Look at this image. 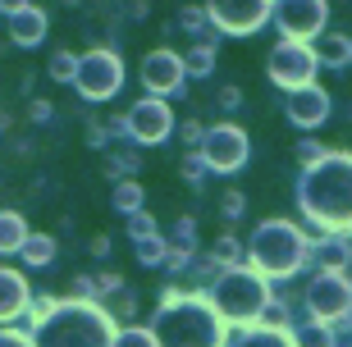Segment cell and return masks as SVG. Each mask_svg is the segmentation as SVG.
Instances as JSON below:
<instances>
[{
    "label": "cell",
    "instance_id": "4",
    "mask_svg": "<svg viewBox=\"0 0 352 347\" xmlns=\"http://www.w3.org/2000/svg\"><path fill=\"white\" fill-rule=\"evenodd\" d=\"M32 347H110L115 320L96 302H60L51 320L32 324Z\"/></svg>",
    "mask_w": 352,
    "mask_h": 347
},
{
    "label": "cell",
    "instance_id": "12",
    "mask_svg": "<svg viewBox=\"0 0 352 347\" xmlns=\"http://www.w3.org/2000/svg\"><path fill=\"white\" fill-rule=\"evenodd\" d=\"M174 124H179V119H174L170 101H160V96H142V101L124 115V137H133L138 146H160V142L174 137Z\"/></svg>",
    "mask_w": 352,
    "mask_h": 347
},
{
    "label": "cell",
    "instance_id": "26",
    "mask_svg": "<svg viewBox=\"0 0 352 347\" xmlns=\"http://www.w3.org/2000/svg\"><path fill=\"white\" fill-rule=\"evenodd\" d=\"M220 270H229V265H243V243H238L234 233H220L215 243H210V251H206Z\"/></svg>",
    "mask_w": 352,
    "mask_h": 347
},
{
    "label": "cell",
    "instance_id": "10",
    "mask_svg": "<svg viewBox=\"0 0 352 347\" xmlns=\"http://www.w3.org/2000/svg\"><path fill=\"white\" fill-rule=\"evenodd\" d=\"M274 0H206V23L215 27V37H252L270 23Z\"/></svg>",
    "mask_w": 352,
    "mask_h": 347
},
{
    "label": "cell",
    "instance_id": "40",
    "mask_svg": "<svg viewBox=\"0 0 352 347\" xmlns=\"http://www.w3.org/2000/svg\"><path fill=\"white\" fill-rule=\"evenodd\" d=\"M0 347H32V338L23 329H14V324H0Z\"/></svg>",
    "mask_w": 352,
    "mask_h": 347
},
{
    "label": "cell",
    "instance_id": "20",
    "mask_svg": "<svg viewBox=\"0 0 352 347\" xmlns=\"http://www.w3.org/2000/svg\"><path fill=\"white\" fill-rule=\"evenodd\" d=\"M110 206L119 210V215H138V210H146V192L138 179H119L115 192H110Z\"/></svg>",
    "mask_w": 352,
    "mask_h": 347
},
{
    "label": "cell",
    "instance_id": "16",
    "mask_svg": "<svg viewBox=\"0 0 352 347\" xmlns=\"http://www.w3.org/2000/svg\"><path fill=\"white\" fill-rule=\"evenodd\" d=\"M28 279L10 265H0V324H14L28 311Z\"/></svg>",
    "mask_w": 352,
    "mask_h": 347
},
{
    "label": "cell",
    "instance_id": "47",
    "mask_svg": "<svg viewBox=\"0 0 352 347\" xmlns=\"http://www.w3.org/2000/svg\"><path fill=\"white\" fill-rule=\"evenodd\" d=\"M348 55H352V32H348Z\"/></svg>",
    "mask_w": 352,
    "mask_h": 347
},
{
    "label": "cell",
    "instance_id": "3",
    "mask_svg": "<svg viewBox=\"0 0 352 347\" xmlns=\"http://www.w3.org/2000/svg\"><path fill=\"white\" fill-rule=\"evenodd\" d=\"M243 256H248V270H256L265 283L293 279L307 270V233L293 219H261L243 247Z\"/></svg>",
    "mask_w": 352,
    "mask_h": 347
},
{
    "label": "cell",
    "instance_id": "43",
    "mask_svg": "<svg viewBox=\"0 0 352 347\" xmlns=\"http://www.w3.org/2000/svg\"><path fill=\"white\" fill-rule=\"evenodd\" d=\"M91 256H96V260L110 256V238H91Z\"/></svg>",
    "mask_w": 352,
    "mask_h": 347
},
{
    "label": "cell",
    "instance_id": "44",
    "mask_svg": "<svg viewBox=\"0 0 352 347\" xmlns=\"http://www.w3.org/2000/svg\"><path fill=\"white\" fill-rule=\"evenodd\" d=\"M23 5H32V0H0V19H5V14H14V10H23Z\"/></svg>",
    "mask_w": 352,
    "mask_h": 347
},
{
    "label": "cell",
    "instance_id": "31",
    "mask_svg": "<svg viewBox=\"0 0 352 347\" xmlns=\"http://www.w3.org/2000/svg\"><path fill=\"white\" fill-rule=\"evenodd\" d=\"M74 69H78V55L74 51H55L51 55V82H74Z\"/></svg>",
    "mask_w": 352,
    "mask_h": 347
},
{
    "label": "cell",
    "instance_id": "35",
    "mask_svg": "<svg viewBox=\"0 0 352 347\" xmlns=\"http://www.w3.org/2000/svg\"><path fill=\"white\" fill-rule=\"evenodd\" d=\"M174 128H179V137H183V146H188V151H197V146H201V133H206V124H201V119H183V124H174Z\"/></svg>",
    "mask_w": 352,
    "mask_h": 347
},
{
    "label": "cell",
    "instance_id": "29",
    "mask_svg": "<svg viewBox=\"0 0 352 347\" xmlns=\"http://www.w3.org/2000/svg\"><path fill=\"white\" fill-rule=\"evenodd\" d=\"M110 347H156V338H151V329H142V324H124V329H115Z\"/></svg>",
    "mask_w": 352,
    "mask_h": 347
},
{
    "label": "cell",
    "instance_id": "9",
    "mask_svg": "<svg viewBox=\"0 0 352 347\" xmlns=\"http://www.w3.org/2000/svg\"><path fill=\"white\" fill-rule=\"evenodd\" d=\"M270 23L279 32V41H307L311 46L329 23V0H274Z\"/></svg>",
    "mask_w": 352,
    "mask_h": 347
},
{
    "label": "cell",
    "instance_id": "13",
    "mask_svg": "<svg viewBox=\"0 0 352 347\" xmlns=\"http://www.w3.org/2000/svg\"><path fill=\"white\" fill-rule=\"evenodd\" d=\"M284 115L298 133H316L334 115V96H329L320 82H307V87H298V91H284Z\"/></svg>",
    "mask_w": 352,
    "mask_h": 347
},
{
    "label": "cell",
    "instance_id": "21",
    "mask_svg": "<svg viewBox=\"0 0 352 347\" xmlns=\"http://www.w3.org/2000/svg\"><path fill=\"white\" fill-rule=\"evenodd\" d=\"M288 338H293V347H339V334L320 320H307L298 329H288Z\"/></svg>",
    "mask_w": 352,
    "mask_h": 347
},
{
    "label": "cell",
    "instance_id": "18",
    "mask_svg": "<svg viewBox=\"0 0 352 347\" xmlns=\"http://www.w3.org/2000/svg\"><path fill=\"white\" fill-rule=\"evenodd\" d=\"M55 251H60V247H55L51 233H28L23 247H19V260H23L28 270H51V265H55Z\"/></svg>",
    "mask_w": 352,
    "mask_h": 347
},
{
    "label": "cell",
    "instance_id": "15",
    "mask_svg": "<svg viewBox=\"0 0 352 347\" xmlns=\"http://www.w3.org/2000/svg\"><path fill=\"white\" fill-rule=\"evenodd\" d=\"M5 32H10V41L19 51H32V46H41L46 32H51V14L37 10V5H23V10L5 14Z\"/></svg>",
    "mask_w": 352,
    "mask_h": 347
},
{
    "label": "cell",
    "instance_id": "30",
    "mask_svg": "<svg viewBox=\"0 0 352 347\" xmlns=\"http://www.w3.org/2000/svg\"><path fill=\"white\" fill-rule=\"evenodd\" d=\"M55 311H60V297H51V293H41V297H28V320L32 324H41V320H51Z\"/></svg>",
    "mask_w": 352,
    "mask_h": 347
},
{
    "label": "cell",
    "instance_id": "37",
    "mask_svg": "<svg viewBox=\"0 0 352 347\" xmlns=\"http://www.w3.org/2000/svg\"><path fill=\"white\" fill-rule=\"evenodd\" d=\"M215 105H220V110H229V115H234L238 105H243V91H238L234 82H224V87L215 91Z\"/></svg>",
    "mask_w": 352,
    "mask_h": 347
},
{
    "label": "cell",
    "instance_id": "41",
    "mask_svg": "<svg viewBox=\"0 0 352 347\" xmlns=\"http://www.w3.org/2000/svg\"><path fill=\"white\" fill-rule=\"evenodd\" d=\"M28 119H32V124H51V119H55V105L51 101H28Z\"/></svg>",
    "mask_w": 352,
    "mask_h": 347
},
{
    "label": "cell",
    "instance_id": "17",
    "mask_svg": "<svg viewBox=\"0 0 352 347\" xmlns=\"http://www.w3.org/2000/svg\"><path fill=\"white\" fill-rule=\"evenodd\" d=\"M316 55V65H325V69H348L352 65V55H348V32H320L311 46Z\"/></svg>",
    "mask_w": 352,
    "mask_h": 347
},
{
    "label": "cell",
    "instance_id": "28",
    "mask_svg": "<svg viewBox=\"0 0 352 347\" xmlns=\"http://www.w3.org/2000/svg\"><path fill=\"white\" fill-rule=\"evenodd\" d=\"M133 256L142 260L146 270H156V265H165V238H160V233H146V238H133Z\"/></svg>",
    "mask_w": 352,
    "mask_h": 347
},
{
    "label": "cell",
    "instance_id": "1",
    "mask_svg": "<svg viewBox=\"0 0 352 347\" xmlns=\"http://www.w3.org/2000/svg\"><path fill=\"white\" fill-rule=\"evenodd\" d=\"M298 206L316 229H352V151H325L316 165L302 169Z\"/></svg>",
    "mask_w": 352,
    "mask_h": 347
},
{
    "label": "cell",
    "instance_id": "23",
    "mask_svg": "<svg viewBox=\"0 0 352 347\" xmlns=\"http://www.w3.org/2000/svg\"><path fill=\"white\" fill-rule=\"evenodd\" d=\"M256 329L288 334V329H293V306H288V302H279V297H270V302L261 306V315H256Z\"/></svg>",
    "mask_w": 352,
    "mask_h": 347
},
{
    "label": "cell",
    "instance_id": "5",
    "mask_svg": "<svg viewBox=\"0 0 352 347\" xmlns=\"http://www.w3.org/2000/svg\"><path fill=\"white\" fill-rule=\"evenodd\" d=\"M270 283L261 279L256 270H248V265H229V270H220L215 279H210L206 288V302L210 311L220 315L224 324H256V315H261V306L270 302Z\"/></svg>",
    "mask_w": 352,
    "mask_h": 347
},
{
    "label": "cell",
    "instance_id": "46",
    "mask_svg": "<svg viewBox=\"0 0 352 347\" xmlns=\"http://www.w3.org/2000/svg\"><path fill=\"white\" fill-rule=\"evenodd\" d=\"M343 115H348V124H352V101H348V105H343Z\"/></svg>",
    "mask_w": 352,
    "mask_h": 347
},
{
    "label": "cell",
    "instance_id": "7",
    "mask_svg": "<svg viewBox=\"0 0 352 347\" xmlns=\"http://www.w3.org/2000/svg\"><path fill=\"white\" fill-rule=\"evenodd\" d=\"M82 101H110L119 87H124V60L110 46H91L87 55H78V69H74V82Z\"/></svg>",
    "mask_w": 352,
    "mask_h": 347
},
{
    "label": "cell",
    "instance_id": "25",
    "mask_svg": "<svg viewBox=\"0 0 352 347\" xmlns=\"http://www.w3.org/2000/svg\"><path fill=\"white\" fill-rule=\"evenodd\" d=\"M138 169H142V155L138 151H129V146H119V151H110L105 155V174H110V179H133V174H138Z\"/></svg>",
    "mask_w": 352,
    "mask_h": 347
},
{
    "label": "cell",
    "instance_id": "2",
    "mask_svg": "<svg viewBox=\"0 0 352 347\" xmlns=\"http://www.w3.org/2000/svg\"><path fill=\"white\" fill-rule=\"evenodd\" d=\"M146 329L156 347H224V320L210 311L206 293H188L179 283L160 293V306Z\"/></svg>",
    "mask_w": 352,
    "mask_h": 347
},
{
    "label": "cell",
    "instance_id": "24",
    "mask_svg": "<svg viewBox=\"0 0 352 347\" xmlns=\"http://www.w3.org/2000/svg\"><path fill=\"white\" fill-rule=\"evenodd\" d=\"M174 27L192 32L197 41H210V37H215V27L206 23V10H201V5H183V10H179V19H174Z\"/></svg>",
    "mask_w": 352,
    "mask_h": 347
},
{
    "label": "cell",
    "instance_id": "39",
    "mask_svg": "<svg viewBox=\"0 0 352 347\" xmlns=\"http://www.w3.org/2000/svg\"><path fill=\"white\" fill-rule=\"evenodd\" d=\"M119 288H124V283H119L115 270H101V274H96V302H101V297H110V293H119Z\"/></svg>",
    "mask_w": 352,
    "mask_h": 347
},
{
    "label": "cell",
    "instance_id": "19",
    "mask_svg": "<svg viewBox=\"0 0 352 347\" xmlns=\"http://www.w3.org/2000/svg\"><path fill=\"white\" fill-rule=\"evenodd\" d=\"M28 233L32 229H28V219L19 210H0V256H19Z\"/></svg>",
    "mask_w": 352,
    "mask_h": 347
},
{
    "label": "cell",
    "instance_id": "6",
    "mask_svg": "<svg viewBox=\"0 0 352 347\" xmlns=\"http://www.w3.org/2000/svg\"><path fill=\"white\" fill-rule=\"evenodd\" d=\"M307 315L329 324L334 334L352 329V279L339 270H316L307 283Z\"/></svg>",
    "mask_w": 352,
    "mask_h": 347
},
{
    "label": "cell",
    "instance_id": "27",
    "mask_svg": "<svg viewBox=\"0 0 352 347\" xmlns=\"http://www.w3.org/2000/svg\"><path fill=\"white\" fill-rule=\"evenodd\" d=\"M234 347H293V338L274 334V329H256V324H248L243 334H234Z\"/></svg>",
    "mask_w": 352,
    "mask_h": 347
},
{
    "label": "cell",
    "instance_id": "8",
    "mask_svg": "<svg viewBox=\"0 0 352 347\" xmlns=\"http://www.w3.org/2000/svg\"><path fill=\"white\" fill-rule=\"evenodd\" d=\"M197 155H201L206 174H238V169L248 165V155H252V137H248V128H238V124L224 119V124H215V128L201 133Z\"/></svg>",
    "mask_w": 352,
    "mask_h": 347
},
{
    "label": "cell",
    "instance_id": "38",
    "mask_svg": "<svg viewBox=\"0 0 352 347\" xmlns=\"http://www.w3.org/2000/svg\"><path fill=\"white\" fill-rule=\"evenodd\" d=\"M146 233H156V219L146 215V210L129 215V238H146Z\"/></svg>",
    "mask_w": 352,
    "mask_h": 347
},
{
    "label": "cell",
    "instance_id": "45",
    "mask_svg": "<svg viewBox=\"0 0 352 347\" xmlns=\"http://www.w3.org/2000/svg\"><path fill=\"white\" fill-rule=\"evenodd\" d=\"M343 251H348V260H352V229H343Z\"/></svg>",
    "mask_w": 352,
    "mask_h": 347
},
{
    "label": "cell",
    "instance_id": "34",
    "mask_svg": "<svg viewBox=\"0 0 352 347\" xmlns=\"http://www.w3.org/2000/svg\"><path fill=\"white\" fill-rule=\"evenodd\" d=\"M220 215L229 219V224H234V219H243V215H248V197H243V192H224L220 197Z\"/></svg>",
    "mask_w": 352,
    "mask_h": 347
},
{
    "label": "cell",
    "instance_id": "42",
    "mask_svg": "<svg viewBox=\"0 0 352 347\" xmlns=\"http://www.w3.org/2000/svg\"><path fill=\"white\" fill-rule=\"evenodd\" d=\"M87 142L96 146V151H101L105 142H110V133H105V124H91V128H87Z\"/></svg>",
    "mask_w": 352,
    "mask_h": 347
},
{
    "label": "cell",
    "instance_id": "33",
    "mask_svg": "<svg viewBox=\"0 0 352 347\" xmlns=\"http://www.w3.org/2000/svg\"><path fill=\"white\" fill-rule=\"evenodd\" d=\"M179 174H183L188 183H192V188H197V183H206V165H201V155L188 151V155L179 160Z\"/></svg>",
    "mask_w": 352,
    "mask_h": 347
},
{
    "label": "cell",
    "instance_id": "32",
    "mask_svg": "<svg viewBox=\"0 0 352 347\" xmlns=\"http://www.w3.org/2000/svg\"><path fill=\"white\" fill-rule=\"evenodd\" d=\"M325 151H329V146H325V142H316V137H302L298 146H293V155H298V165H302V169L316 165V160H320Z\"/></svg>",
    "mask_w": 352,
    "mask_h": 347
},
{
    "label": "cell",
    "instance_id": "36",
    "mask_svg": "<svg viewBox=\"0 0 352 347\" xmlns=\"http://www.w3.org/2000/svg\"><path fill=\"white\" fill-rule=\"evenodd\" d=\"M110 297H115V302H110V311H115V315H124V320L138 311V297H133V288H119V293H110Z\"/></svg>",
    "mask_w": 352,
    "mask_h": 347
},
{
    "label": "cell",
    "instance_id": "22",
    "mask_svg": "<svg viewBox=\"0 0 352 347\" xmlns=\"http://www.w3.org/2000/svg\"><path fill=\"white\" fill-rule=\"evenodd\" d=\"M215 41H220V37L192 41V51L183 55V74H192V78H210V74H215Z\"/></svg>",
    "mask_w": 352,
    "mask_h": 347
},
{
    "label": "cell",
    "instance_id": "14",
    "mask_svg": "<svg viewBox=\"0 0 352 347\" xmlns=\"http://www.w3.org/2000/svg\"><path fill=\"white\" fill-rule=\"evenodd\" d=\"M183 82H188V74H183V55L179 51H151L142 60V87L146 96H160V101H170V96H179Z\"/></svg>",
    "mask_w": 352,
    "mask_h": 347
},
{
    "label": "cell",
    "instance_id": "11",
    "mask_svg": "<svg viewBox=\"0 0 352 347\" xmlns=\"http://www.w3.org/2000/svg\"><path fill=\"white\" fill-rule=\"evenodd\" d=\"M316 55L307 41H274L270 55H265V78H270L279 91H298L307 82H316Z\"/></svg>",
    "mask_w": 352,
    "mask_h": 347
}]
</instances>
